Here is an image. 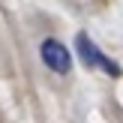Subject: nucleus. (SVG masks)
Masks as SVG:
<instances>
[{
  "instance_id": "f257e3e1",
  "label": "nucleus",
  "mask_w": 123,
  "mask_h": 123,
  "mask_svg": "<svg viewBox=\"0 0 123 123\" xmlns=\"http://www.w3.org/2000/svg\"><path fill=\"white\" fill-rule=\"evenodd\" d=\"M39 54L42 60H45V66L51 72H57V75H66V72L72 69V57H69V48L60 45L57 39H45L39 45Z\"/></svg>"
},
{
  "instance_id": "f03ea898",
  "label": "nucleus",
  "mask_w": 123,
  "mask_h": 123,
  "mask_svg": "<svg viewBox=\"0 0 123 123\" xmlns=\"http://www.w3.org/2000/svg\"><path fill=\"white\" fill-rule=\"evenodd\" d=\"M78 54L84 57V63H87V66H96V69L108 72L111 78H117V75H120V66L114 63L111 57H105V54H102V51H99V48H96V45H93V42H90L84 33L78 36Z\"/></svg>"
}]
</instances>
